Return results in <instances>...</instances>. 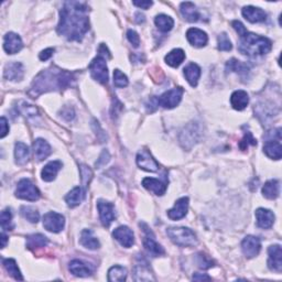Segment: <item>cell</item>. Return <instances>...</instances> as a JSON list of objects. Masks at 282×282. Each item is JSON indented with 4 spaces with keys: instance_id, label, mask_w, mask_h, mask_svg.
Returning <instances> with one entry per match:
<instances>
[{
    "instance_id": "obj_1",
    "label": "cell",
    "mask_w": 282,
    "mask_h": 282,
    "mask_svg": "<svg viewBox=\"0 0 282 282\" xmlns=\"http://www.w3.org/2000/svg\"><path fill=\"white\" fill-rule=\"evenodd\" d=\"M88 7L83 2H64L60 11L57 32L70 41H82L89 30Z\"/></svg>"
},
{
    "instance_id": "obj_2",
    "label": "cell",
    "mask_w": 282,
    "mask_h": 282,
    "mask_svg": "<svg viewBox=\"0 0 282 282\" xmlns=\"http://www.w3.org/2000/svg\"><path fill=\"white\" fill-rule=\"evenodd\" d=\"M74 80V75L70 72L63 71L59 68H50L42 71L33 79L29 94L33 97H38L47 92L61 91V89L72 86Z\"/></svg>"
},
{
    "instance_id": "obj_3",
    "label": "cell",
    "mask_w": 282,
    "mask_h": 282,
    "mask_svg": "<svg viewBox=\"0 0 282 282\" xmlns=\"http://www.w3.org/2000/svg\"><path fill=\"white\" fill-rule=\"evenodd\" d=\"M238 50L241 54L248 56L265 55L271 51L272 43L268 38L260 37L248 31L239 35Z\"/></svg>"
},
{
    "instance_id": "obj_4",
    "label": "cell",
    "mask_w": 282,
    "mask_h": 282,
    "mask_svg": "<svg viewBox=\"0 0 282 282\" xmlns=\"http://www.w3.org/2000/svg\"><path fill=\"white\" fill-rule=\"evenodd\" d=\"M106 55L110 57L107 47L105 44H101L100 53L88 66L92 77L101 84H107V82H108V69H107L106 64Z\"/></svg>"
},
{
    "instance_id": "obj_5",
    "label": "cell",
    "mask_w": 282,
    "mask_h": 282,
    "mask_svg": "<svg viewBox=\"0 0 282 282\" xmlns=\"http://www.w3.org/2000/svg\"><path fill=\"white\" fill-rule=\"evenodd\" d=\"M167 234L174 244L180 247H192L198 244V238L194 231L186 227H170Z\"/></svg>"
},
{
    "instance_id": "obj_6",
    "label": "cell",
    "mask_w": 282,
    "mask_h": 282,
    "mask_svg": "<svg viewBox=\"0 0 282 282\" xmlns=\"http://www.w3.org/2000/svg\"><path fill=\"white\" fill-rule=\"evenodd\" d=\"M16 196L18 199L34 202L40 199V191L29 179H22L18 182Z\"/></svg>"
},
{
    "instance_id": "obj_7",
    "label": "cell",
    "mask_w": 282,
    "mask_h": 282,
    "mask_svg": "<svg viewBox=\"0 0 282 282\" xmlns=\"http://www.w3.org/2000/svg\"><path fill=\"white\" fill-rule=\"evenodd\" d=\"M140 227L142 228L143 234V246L147 249V252L149 253L152 257H159L161 255H164V249L162 248V246L156 243L155 237L154 235L148 225H146L145 223H140Z\"/></svg>"
},
{
    "instance_id": "obj_8",
    "label": "cell",
    "mask_w": 282,
    "mask_h": 282,
    "mask_svg": "<svg viewBox=\"0 0 282 282\" xmlns=\"http://www.w3.org/2000/svg\"><path fill=\"white\" fill-rule=\"evenodd\" d=\"M182 96H183V88L176 87L163 93L162 95L159 98H156V100H158L159 106H162L165 109H172L180 104Z\"/></svg>"
},
{
    "instance_id": "obj_9",
    "label": "cell",
    "mask_w": 282,
    "mask_h": 282,
    "mask_svg": "<svg viewBox=\"0 0 282 282\" xmlns=\"http://www.w3.org/2000/svg\"><path fill=\"white\" fill-rule=\"evenodd\" d=\"M65 218L62 214L49 212L43 216V226L47 231L52 232H60L64 228Z\"/></svg>"
},
{
    "instance_id": "obj_10",
    "label": "cell",
    "mask_w": 282,
    "mask_h": 282,
    "mask_svg": "<svg viewBox=\"0 0 282 282\" xmlns=\"http://www.w3.org/2000/svg\"><path fill=\"white\" fill-rule=\"evenodd\" d=\"M97 208L98 212H100L102 224L105 227H108L116 218L114 205L109 202H106L104 200H100L97 202Z\"/></svg>"
},
{
    "instance_id": "obj_11",
    "label": "cell",
    "mask_w": 282,
    "mask_h": 282,
    "mask_svg": "<svg viewBox=\"0 0 282 282\" xmlns=\"http://www.w3.org/2000/svg\"><path fill=\"white\" fill-rule=\"evenodd\" d=\"M241 249L244 255L247 258H254L258 256L261 249V241L256 236H247L245 237L243 243H241Z\"/></svg>"
},
{
    "instance_id": "obj_12",
    "label": "cell",
    "mask_w": 282,
    "mask_h": 282,
    "mask_svg": "<svg viewBox=\"0 0 282 282\" xmlns=\"http://www.w3.org/2000/svg\"><path fill=\"white\" fill-rule=\"evenodd\" d=\"M137 164L148 172H155L159 170V163L147 149H142L137 155Z\"/></svg>"
},
{
    "instance_id": "obj_13",
    "label": "cell",
    "mask_w": 282,
    "mask_h": 282,
    "mask_svg": "<svg viewBox=\"0 0 282 282\" xmlns=\"http://www.w3.org/2000/svg\"><path fill=\"white\" fill-rule=\"evenodd\" d=\"M268 267L269 269L276 272L282 270V249L280 245H274L268 248Z\"/></svg>"
},
{
    "instance_id": "obj_14",
    "label": "cell",
    "mask_w": 282,
    "mask_h": 282,
    "mask_svg": "<svg viewBox=\"0 0 282 282\" xmlns=\"http://www.w3.org/2000/svg\"><path fill=\"white\" fill-rule=\"evenodd\" d=\"M114 238L126 248H130L135 243V236L130 228L127 226H119L113 232Z\"/></svg>"
},
{
    "instance_id": "obj_15",
    "label": "cell",
    "mask_w": 282,
    "mask_h": 282,
    "mask_svg": "<svg viewBox=\"0 0 282 282\" xmlns=\"http://www.w3.org/2000/svg\"><path fill=\"white\" fill-rule=\"evenodd\" d=\"M22 47H24V43H22L21 38L17 33L9 32L4 35L3 49L8 54H16L21 50Z\"/></svg>"
},
{
    "instance_id": "obj_16",
    "label": "cell",
    "mask_w": 282,
    "mask_h": 282,
    "mask_svg": "<svg viewBox=\"0 0 282 282\" xmlns=\"http://www.w3.org/2000/svg\"><path fill=\"white\" fill-rule=\"evenodd\" d=\"M186 39L195 48H203L206 46L208 41L206 32L198 28H191L187 30Z\"/></svg>"
},
{
    "instance_id": "obj_17",
    "label": "cell",
    "mask_w": 282,
    "mask_h": 282,
    "mask_svg": "<svg viewBox=\"0 0 282 282\" xmlns=\"http://www.w3.org/2000/svg\"><path fill=\"white\" fill-rule=\"evenodd\" d=\"M187 211H189V199L181 198L177 201L173 208L168 211V216L173 221H179L186 216Z\"/></svg>"
},
{
    "instance_id": "obj_18",
    "label": "cell",
    "mask_w": 282,
    "mask_h": 282,
    "mask_svg": "<svg viewBox=\"0 0 282 282\" xmlns=\"http://www.w3.org/2000/svg\"><path fill=\"white\" fill-rule=\"evenodd\" d=\"M256 219L258 227L262 228V230H269L275 223V214L269 209L266 208H258L256 211Z\"/></svg>"
},
{
    "instance_id": "obj_19",
    "label": "cell",
    "mask_w": 282,
    "mask_h": 282,
    "mask_svg": "<svg viewBox=\"0 0 282 282\" xmlns=\"http://www.w3.org/2000/svg\"><path fill=\"white\" fill-rule=\"evenodd\" d=\"M243 16L246 20H248L252 24H258V22H263L267 19V13L260 8L247 6L243 9Z\"/></svg>"
},
{
    "instance_id": "obj_20",
    "label": "cell",
    "mask_w": 282,
    "mask_h": 282,
    "mask_svg": "<svg viewBox=\"0 0 282 282\" xmlns=\"http://www.w3.org/2000/svg\"><path fill=\"white\" fill-rule=\"evenodd\" d=\"M24 65L19 62H13L6 65L3 71V77L10 80H21L24 78Z\"/></svg>"
},
{
    "instance_id": "obj_21",
    "label": "cell",
    "mask_w": 282,
    "mask_h": 282,
    "mask_svg": "<svg viewBox=\"0 0 282 282\" xmlns=\"http://www.w3.org/2000/svg\"><path fill=\"white\" fill-rule=\"evenodd\" d=\"M199 135H200V132L198 130L196 125L192 124L190 125V126H187L185 128V130L183 131L181 135V142H182L183 147L190 149V148L193 146L196 141H198Z\"/></svg>"
},
{
    "instance_id": "obj_22",
    "label": "cell",
    "mask_w": 282,
    "mask_h": 282,
    "mask_svg": "<svg viewBox=\"0 0 282 282\" xmlns=\"http://www.w3.org/2000/svg\"><path fill=\"white\" fill-rule=\"evenodd\" d=\"M69 269L74 276L80 277V278L88 277L93 274V268L88 266V263H85L82 260H78V259H75V260H72L70 262Z\"/></svg>"
},
{
    "instance_id": "obj_23",
    "label": "cell",
    "mask_w": 282,
    "mask_h": 282,
    "mask_svg": "<svg viewBox=\"0 0 282 282\" xmlns=\"http://www.w3.org/2000/svg\"><path fill=\"white\" fill-rule=\"evenodd\" d=\"M33 151L35 159L38 161L46 160L52 152L50 145L44 139H41V138H39V139L33 142Z\"/></svg>"
},
{
    "instance_id": "obj_24",
    "label": "cell",
    "mask_w": 282,
    "mask_h": 282,
    "mask_svg": "<svg viewBox=\"0 0 282 282\" xmlns=\"http://www.w3.org/2000/svg\"><path fill=\"white\" fill-rule=\"evenodd\" d=\"M63 167V164H62L61 161H51V162H49L46 167L43 168L42 170V180L46 181V182H51L54 180L56 178L57 173H59L60 170Z\"/></svg>"
},
{
    "instance_id": "obj_25",
    "label": "cell",
    "mask_w": 282,
    "mask_h": 282,
    "mask_svg": "<svg viewBox=\"0 0 282 282\" xmlns=\"http://www.w3.org/2000/svg\"><path fill=\"white\" fill-rule=\"evenodd\" d=\"M281 140H266L263 145V152L267 156L274 160H280L282 155Z\"/></svg>"
},
{
    "instance_id": "obj_26",
    "label": "cell",
    "mask_w": 282,
    "mask_h": 282,
    "mask_svg": "<svg viewBox=\"0 0 282 282\" xmlns=\"http://www.w3.org/2000/svg\"><path fill=\"white\" fill-rule=\"evenodd\" d=\"M142 185L146 187L147 190L154 192L155 195H163L167 191V184L163 182H161L158 179L154 178H146L142 180Z\"/></svg>"
},
{
    "instance_id": "obj_27",
    "label": "cell",
    "mask_w": 282,
    "mask_h": 282,
    "mask_svg": "<svg viewBox=\"0 0 282 282\" xmlns=\"http://www.w3.org/2000/svg\"><path fill=\"white\" fill-rule=\"evenodd\" d=\"M249 96L245 91H236L231 94V104L236 110H244L248 106Z\"/></svg>"
},
{
    "instance_id": "obj_28",
    "label": "cell",
    "mask_w": 282,
    "mask_h": 282,
    "mask_svg": "<svg viewBox=\"0 0 282 282\" xmlns=\"http://www.w3.org/2000/svg\"><path fill=\"white\" fill-rule=\"evenodd\" d=\"M183 73L187 82L191 85L192 87L198 86L199 79L201 77V68L195 63H191L186 66V68L183 70Z\"/></svg>"
},
{
    "instance_id": "obj_29",
    "label": "cell",
    "mask_w": 282,
    "mask_h": 282,
    "mask_svg": "<svg viewBox=\"0 0 282 282\" xmlns=\"http://www.w3.org/2000/svg\"><path fill=\"white\" fill-rule=\"evenodd\" d=\"M80 245L83 247L91 249V250H95L101 247L100 240H98L95 236L93 235V231L91 230H84L80 234V239H79Z\"/></svg>"
},
{
    "instance_id": "obj_30",
    "label": "cell",
    "mask_w": 282,
    "mask_h": 282,
    "mask_svg": "<svg viewBox=\"0 0 282 282\" xmlns=\"http://www.w3.org/2000/svg\"><path fill=\"white\" fill-rule=\"evenodd\" d=\"M180 11L182 13V16L184 17V19L190 22H196L200 18V13L193 2L190 1L182 2L180 6Z\"/></svg>"
},
{
    "instance_id": "obj_31",
    "label": "cell",
    "mask_w": 282,
    "mask_h": 282,
    "mask_svg": "<svg viewBox=\"0 0 282 282\" xmlns=\"http://www.w3.org/2000/svg\"><path fill=\"white\" fill-rule=\"evenodd\" d=\"M135 280L136 281H150V280H155L154 277L152 276L151 271L148 267V263L143 260L142 262H138L135 267Z\"/></svg>"
},
{
    "instance_id": "obj_32",
    "label": "cell",
    "mask_w": 282,
    "mask_h": 282,
    "mask_svg": "<svg viewBox=\"0 0 282 282\" xmlns=\"http://www.w3.org/2000/svg\"><path fill=\"white\" fill-rule=\"evenodd\" d=\"M84 198H85V191L83 190V187L76 186L65 196V201L70 207H75L83 202Z\"/></svg>"
},
{
    "instance_id": "obj_33",
    "label": "cell",
    "mask_w": 282,
    "mask_h": 282,
    "mask_svg": "<svg viewBox=\"0 0 282 282\" xmlns=\"http://www.w3.org/2000/svg\"><path fill=\"white\" fill-rule=\"evenodd\" d=\"M262 194L268 200H276L280 194V182L278 180L266 182L262 187Z\"/></svg>"
},
{
    "instance_id": "obj_34",
    "label": "cell",
    "mask_w": 282,
    "mask_h": 282,
    "mask_svg": "<svg viewBox=\"0 0 282 282\" xmlns=\"http://www.w3.org/2000/svg\"><path fill=\"white\" fill-rule=\"evenodd\" d=\"M167 64L172 66V68H178L182 64V62L185 60V53L182 49H174L171 52H169L164 57Z\"/></svg>"
},
{
    "instance_id": "obj_35",
    "label": "cell",
    "mask_w": 282,
    "mask_h": 282,
    "mask_svg": "<svg viewBox=\"0 0 282 282\" xmlns=\"http://www.w3.org/2000/svg\"><path fill=\"white\" fill-rule=\"evenodd\" d=\"M49 244V239L42 234H34L26 237V247L31 250L41 249Z\"/></svg>"
},
{
    "instance_id": "obj_36",
    "label": "cell",
    "mask_w": 282,
    "mask_h": 282,
    "mask_svg": "<svg viewBox=\"0 0 282 282\" xmlns=\"http://www.w3.org/2000/svg\"><path fill=\"white\" fill-rule=\"evenodd\" d=\"M30 150L26 145L24 142H17L15 146V159L16 163L19 165H24L29 160Z\"/></svg>"
},
{
    "instance_id": "obj_37",
    "label": "cell",
    "mask_w": 282,
    "mask_h": 282,
    "mask_svg": "<svg viewBox=\"0 0 282 282\" xmlns=\"http://www.w3.org/2000/svg\"><path fill=\"white\" fill-rule=\"evenodd\" d=\"M154 24L160 31H162V32H169V31H171L173 28L174 21L171 17L167 15H159L155 17Z\"/></svg>"
},
{
    "instance_id": "obj_38",
    "label": "cell",
    "mask_w": 282,
    "mask_h": 282,
    "mask_svg": "<svg viewBox=\"0 0 282 282\" xmlns=\"http://www.w3.org/2000/svg\"><path fill=\"white\" fill-rule=\"evenodd\" d=\"M127 279V269L122 266L111 267L108 271V281L123 282Z\"/></svg>"
},
{
    "instance_id": "obj_39",
    "label": "cell",
    "mask_w": 282,
    "mask_h": 282,
    "mask_svg": "<svg viewBox=\"0 0 282 282\" xmlns=\"http://www.w3.org/2000/svg\"><path fill=\"white\" fill-rule=\"evenodd\" d=\"M3 267H4V269L7 270L8 274L10 275L13 279L20 280V281L24 280V277H22L19 268H18V266H17V262H16L15 259H11V258L4 259Z\"/></svg>"
},
{
    "instance_id": "obj_40",
    "label": "cell",
    "mask_w": 282,
    "mask_h": 282,
    "mask_svg": "<svg viewBox=\"0 0 282 282\" xmlns=\"http://www.w3.org/2000/svg\"><path fill=\"white\" fill-rule=\"evenodd\" d=\"M226 69L227 71L235 72V73L239 74V75H246V74H248V72H249V68L247 66V64H245L240 61H237L235 59H231V61L227 62Z\"/></svg>"
},
{
    "instance_id": "obj_41",
    "label": "cell",
    "mask_w": 282,
    "mask_h": 282,
    "mask_svg": "<svg viewBox=\"0 0 282 282\" xmlns=\"http://www.w3.org/2000/svg\"><path fill=\"white\" fill-rule=\"evenodd\" d=\"M20 212L22 214L26 221H29L30 223H38L40 218V214L38 212L37 208L31 207V206H22L20 208Z\"/></svg>"
},
{
    "instance_id": "obj_42",
    "label": "cell",
    "mask_w": 282,
    "mask_h": 282,
    "mask_svg": "<svg viewBox=\"0 0 282 282\" xmlns=\"http://www.w3.org/2000/svg\"><path fill=\"white\" fill-rule=\"evenodd\" d=\"M0 223H1V227L3 231H12L13 230V223H12V213L9 208L3 209L1 212V216H0Z\"/></svg>"
},
{
    "instance_id": "obj_43",
    "label": "cell",
    "mask_w": 282,
    "mask_h": 282,
    "mask_svg": "<svg viewBox=\"0 0 282 282\" xmlns=\"http://www.w3.org/2000/svg\"><path fill=\"white\" fill-rule=\"evenodd\" d=\"M21 105L22 106H20V113L22 115H25L26 118L31 119V118L39 117V111L34 106L26 104V103H25V102H22Z\"/></svg>"
},
{
    "instance_id": "obj_44",
    "label": "cell",
    "mask_w": 282,
    "mask_h": 282,
    "mask_svg": "<svg viewBox=\"0 0 282 282\" xmlns=\"http://www.w3.org/2000/svg\"><path fill=\"white\" fill-rule=\"evenodd\" d=\"M196 262H198L201 269H209L214 266V261L209 258L207 255L200 253L196 255Z\"/></svg>"
},
{
    "instance_id": "obj_45",
    "label": "cell",
    "mask_w": 282,
    "mask_h": 282,
    "mask_svg": "<svg viewBox=\"0 0 282 282\" xmlns=\"http://www.w3.org/2000/svg\"><path fill=\"white\" fill-rule=\"evenodd\" d=\"M114 85L119 88L126 87L128 85V77L120 70L114 71Z\"/></svg>"
},
{
    "instance_id": "obj_46",
    "label": "cell",
    "mask_w": 282,
    "mask_h": 282,
    "mask_svg": "<svg viewBox=\"0 0 282 282\" xmlns=\"http://www.w3.org/2000/svg\"><path fill=\"white\" fill-rule=\"evenodd\" d=\"M231 42L230 38L227 37L226 33H221L218 35V50L221 51H231Z\"/></svg>"
},
{
    "instance_id": "obj_47",
    "label": "cell",
    "mask_w": 282,
    "mask_h": 282,
    "mask_svg": "<svg viewBox=\"0 0 282 282\" xmlns=\"http://www.w3.org/2000/svg\"><path fill=\"white\" fill-rule=\"evenodd\" d=\"M79 171H80V179H82V182L84 186H87L89 184V182H91L92 178H93V171L87 165H80L79 168Z\"/></svg>"
},
{
    "instance_id": "obj_48",
    "label": "cell",
    "mask_w": 282,
    "mask_h": 282,
    "mask_svg": "<svg viewBox=\"0 0 282 282\" xmlns=\"http://www.w3.org/2000/svg\"><path fill=\"white\" fill-rule=\"evenodd\" d=\"M249 145L256 146V145H257V140L255 139L252 133H250V132L248 131V132L245 133V137L243 138V140L240 141L239 147H240L241 150H246V149H247V148H248Z\"/></svg>"
},
{
    "instance_id": "obj_49",
    "label": "cell",
    "mask_w": 282,
    "mask_h": 282,
    "mask_svg": "<svg viewBox=\"0 0 282 282\" xmlns=\"http://www.w3.org/2000/svg\"><path fill=\"white\" fill-rule=\"evenodd\" d=\"M127 38H128V40H129V42H130L133 47H135V48L139 47V44H140V38H139V35H138V33L136 32V31L128 30Z\"/></svg>"
},
{
    "instance_id": "obj_50",
    "label": "cell",
    "mask_w": 282,
    "mask_h": 282,
    "mask_svg": "<svg viewBox=\"0 0 282 282\" xmlns=\"http://www.w3.org/2000/svg\"><path fill=\"white\" fill-rule=\"evenodd\" d=\"M109 161V154H108V151H106L104 150L103 151V154H101L100 156V159L97 160V162H96V167H103V165H105L107 162Z\"/></svg>"
},
{
    "instance_id": "obj_51",
    "label": "cell",
    "mask_w": 282,
    "mask_h": 282,
    "mask_svg": "<svg viewBox=\"0 0 282 282\" xmlns=\"http://www.w3.org/2000/svg\"><path fill=\"white\" fill-rule=\"evenodd\" d=\"M53 53H54V49H46V50H43L41 53H40V60L41 61H48L50 57L53 55Z\"/></svg>"
},
{
    "instance_id": "obj_52",
    "label": "cell",
    "mask_w": 282,
    "mask_h": 282,
    "mask_svg": "<svg viewBox=\"0 0 282 282\" xmlns=\"http://www.w3.org/2000/svg\"><path fill=\"white\" fill-rule=\"evenodd\" d=\"M62 117L65 118L66 120H72L75 117V113L73 108L71 107H65V108L62 110Z\"/></svg>"
},
{
    "instance_id": "obj_53",
    "label": "cell",
    "mask_w": 282,
    "mask_h": 282,
    "mask_svg": "<svg viewBox=\"0 0 282 282\" xmlns=\"http://www.w3.org/2000/svg\"><path fill=\"white\" fill-rule=\"evenodd\" d=\"M0 126H1V133H0V138H4L9 132V126L7 123V119L4 117H1L0 119Z\"/></svg>"
},
{
    "instance_id": "obj_54",
    "label": "cell",
    "mask_w": 282,
    "mask_h": 282,
    "mask_svg": "<svg viewBox=\"0 0 282 282\" xmlns=\"http://www.w3.org/2000/svg\"><path fill=\"white\" fill-rule=\"evenodd\" d=\"M231 25H232V26H234V29L237 31V33H238L239 35L243 34V33L245 32V31H247V30H246L245 26H244V25L241 24L240 21H237V20H236V21H232Z\"/></svg>"
},
{
    "instance_id": "obj_55",
    "label": "cell",
    "mask_w": 282,
    "mask_h": 282,
    "mask_svg": "<svg viewBox=\"0 0 282 282\" xmlns=\"http://www.w3.org/2000/svg\"><path fill=\"white\" fill-rule=\"evenodd\" d=\"M133 4L135 6H137L138 8H141V9H149L152 4H154V2L152 1H133Z\"/></svg>"
},
{
    "instance_id": "obj_56",
    "label": "cell",
    "mask_w": 282,
    "mask_h": 282,
    "mask_svg": "<svg viewBox=\"0 0 282 282\" xmlns=\"http://www.w3.org/2000/svg\"><path fill=\"white\" fill-rule=\"evenodd\" d=\"M212 278L211 277H208L207 275H202V274H194L193 276V280H196V281H203V280H211Z\"/></svg>"
},
{
    "instance_id": "obj_57",
    "label": "cell",
    "mask_w": 282,
    "mask_h": 282,
    "mask_svg": "<svg viewBox=\"0 0 282 282\" xmlns=\"http://www.w3.org/2000/svg\"><path fill=\"white\" fill-rule=\"evenodd\" d=\"M7 235L4 234V231L1 232V248H4L6 247V244H7Z\"/></svg>"
}]
</instances>
